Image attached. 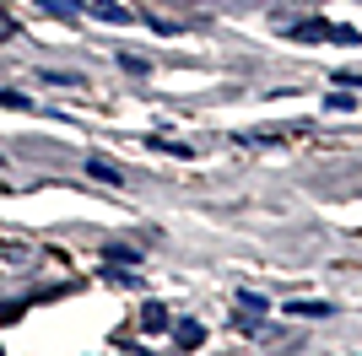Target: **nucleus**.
Masks as SVG:
<instances>
[{"mask_svg":"<svg viewBox=\"0 0 362 356\" xmlns=\"http://www.w3.org/2000/svg\"><path fill=\"white\" fill-rule=\"evenodd\" d=\"M141 324H146L151 335H163V329H168V308H163V302H146V308H141Z\"/></svg>","mask_w":362,"mask_h":356,"instance_id":"obj_2","label":"nucleus"},{"mask_svg":"<svg viewBox=\"0 0 362 356\" xmlns=\"http://www.w3.org/2000/svg\"><path fill=\"white\" fill-rule=\"evenodd\" d=\"M16 313H22V302H6V308H0V324H11Z\"/></svg>","mask_w":362,"mask_h":356,"instance_id":"obj_5","label":"nucleus"},{"mask_svg":"<svg viewBox=\"0 0 362 356\" xmlns=\"http://www.w3.org/2000/svg\"><path fill=\"white\" fill-rule=\"evenodd\" d=\"M119 65H124V71H136V76H146V59H141V54H119Z\"/></svg>","mask_w":362,"mask_h":356,"instance_id":"obj_4","label":"nucleus"},{"mask_svg":"<svg viewBox=\"0 0 362 356\" xmlns=\"http://www.w3.org/2000/svg\"><path fill=\"white\" fill-rule=\"evenodd\" d=\"M173 340H179L184 351H195V345L206 340V329H200V324H179V329H173Z\"/></svg>","mask_w":362,"mask_h":356,"instance_id":"obj_3","label":"nucleus"},{"mask_svg":"<svg viewBox=\"0 0 362 356\" xmlns=\"http://www.w3.org/2000/svg\"><path fill=\"white\" fill-rule=\"evenodd\" d=\"M87 16H103V22H130V11H124V6H114V0H87Z\"/></svg>","mask_w":362,"mask_h":356,"instance_id":"obj_1","label":"nucleus"}]
</instances>
